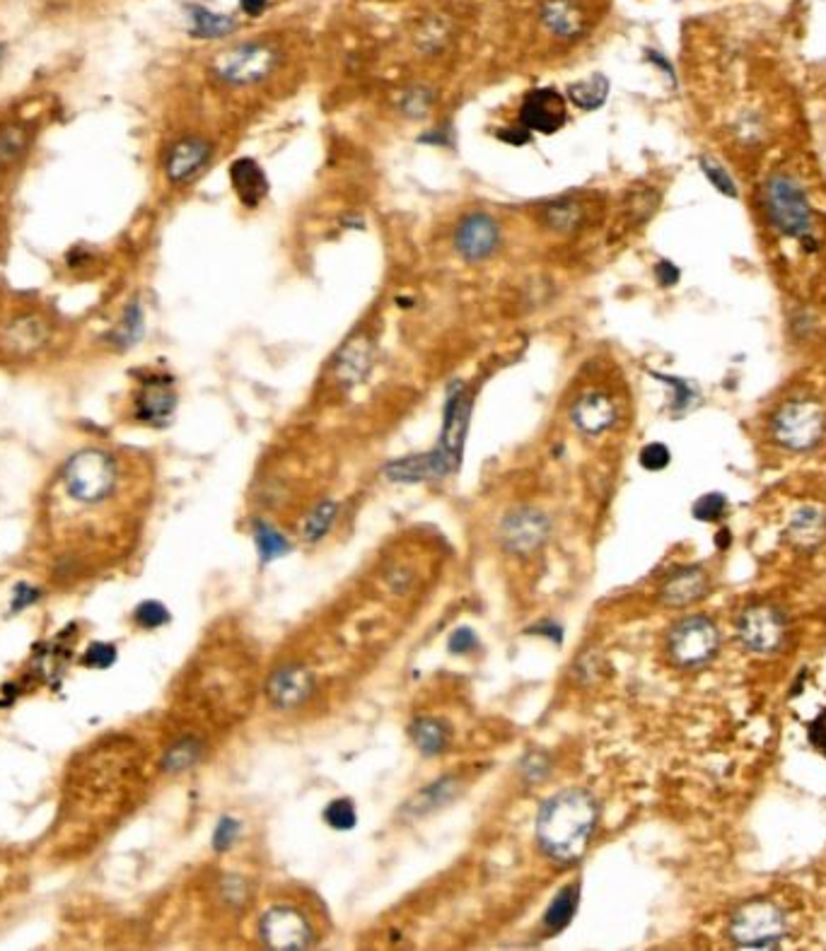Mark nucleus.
Segmentation results:
<instances>
[{
    "label": "nucleus",
    "mask_w": 826,
    "mask_h": 951,
    "mask_svg": "<svg viewBox=\"0 0 826 951\" xmlns=\"http://www.w3.org/2000/svg\"><path fill=\"white\" fill-rule=\"evenodd\" d=\"M599 821V804L587 790H561L546 800L537 816V841L556 863L585 855Z\"/></svg>",
    "instance_id": "1"
},
{
    "label": "nucleus",
    "mask_w": 826,
    "mask_h": 951,
    "mask_svg": "<svg viewBox=\"0 0 826 951\" xmlns=\"http://www.w3.org/2000/svg\"><path fill=\"white\" fill-rule=\"evenodd\" d=\"M766 212L776 232L790 240H800L807 252H817V240L812 237L814 216L807 192L798 179L774 174L766 182Z\"/></svg>",
    "instance_id": "2"
},
{
    "label": "nucleus",
    "mask_w": 826,
    "mask_h": 951,
    "mask_svg": "<svg viewBox=\"0 0 826 951\" xmlns=\"http://www.w3.org/2000/svg\"><path fill=\"white\" fill-rule=\"evenodd\" d=\"M472 409H474V399H469L462 382H454L448 391V401H445L440 440L435 444V450L421 454L428 480L448 476L450 472H454L457 464L462 462Z\"/></svg>",
    "instance_id": "3"
},
{
    "label": "nucleus",
    "mask_w": 826,
    "mask_h": 951,
    "mask_svg": "<svg viewBox=\"0 0 826 951\" xmlns=\"http://www.w3.org/2000/svg\"><path fill=\"white\" fill-rule=\"evenodd\" d=\"M826 435V411L814 399H790L772 416V438L788 452H810Z\"/></svg>",
    "instance_id": "4"
},
{
    "label": "nucleus",
    "mask_w": 826,
    "mask_h": 951,
    "mask_svg": "<svg viewBox=\"0 0 826 951\" xmlns=\"http://www.w3.org/2000/svg\"><path fill=\"white\" fill-rule=\"evenodd\" d=\"M63 486L69 496L85 505L107 500L117 488V462L102 450H83L63 466Z\"/></svg>",
    "instance_id": "5"
},
{
    "label": "nucleus",
    "mask_w": 826,
    "mask_h": 951,
    "mask_svg": "<svg viewBox=\"0 0 826 951\" xmlns=\"http://www.w3.org/2000/svg\"><path fill=\"white\" fill-rule=\"evenodd\" d=\"M728 935L737 949H778L786 937V915L764 899L742 903L730 917Z\"/></svg>",
    "instance_id": "6"
},
{
    "label": "nucleus",
    "mask_w": 826,
    "mask_h": 951,
    "mask_svg": "<svg viewBox=\"0 0 826 951\" xmlns=\"http://www.w3.org/2000/svg\"><path fill=\"white\" fill-rule=\"evenodd\" d=\"M278 65V49L266 41H244L240 47L218 53L210 71L228 85H254L269 77Z\"/></svg>",
    "instance_id": "7"
},
{
    "label": "nucleus",
    "mask_w": 826,
    "mask_h": 951,
    "mask_svg": "<svg viewBox=\"0 0 826 951\" xmlns=\"http://www.w3.org/2000/svg\"><path fill=\"white\" fill-rule=\"evenodd\" d=\"M720 650L718 625L706 617H687L667 635V653L677 667L696 669L716 659Z\"/></svg>",
    "instance_id": "8"
},
{
    "label": "nucleus",
    "mask_w": 826,
    "mask_h": 951,
    "mask_svg": "<svg viewBox=\"0 0 826 951\" xmlns=\"http://www.w3.org/2000/svg\"><path fill=\"white\" fill-rule=\"evenodd\" d=\"M788 623L784 611L772 603H754L746 607L737 619V637L752 653H776L786 641Z\"/></svg>",
    "instance_id": "9"
},
{
    "label": "nucleus",
    "mask_w": 826,
    "mask_h": 951,
    "mask_svg": "<svg viewBox=\"0 0 826 951\" xmlns=\"http://www.w3.org/2000/svg\"><path fill=\"white\" fill-rule=\"evenodd\" d=\"M259 937L269 949L300 951L312 944V927L307 917L293 905H274L259 920Z\"/></svg>",
    "instance_id": "10"
},
{
    "label": "nucleus",
    "mask_w": 826,
    "mask_h": 951,
    "mask_svg": "<svg viewBox=\"0 0 826 951\" xmlns=\"http://www.w3.org/2000/svg\"><path fill=\"white\" fill-rule=\"evenodd\" d=\"M549 534L551 522L544 512L534 508H522L510 512L506 517L503 527H500V541H503L506 551L515 556H527L544 546Z\"/></svg>",
    "instance_id": "11"
},
{
    "label": "nucleus",
    "mask_w": 826,
    "mask_h": 951,
    "mask_svg": "<svg viewBox=\"0 0 826 951\" xmlns=\"http://www.w3.org/2000/svg\"><path fill=\"white\" fill-rule=\"evenodd\" d=\"M568 121V105L561 93L551 87H539L524 97L520 109V124L530 133H556Z\"/></svg>",
    "instance_id": "12"
},
{
    "label": "nucleus",
    "mask_w": 826,
    "mask_h": 951,
    "mask_svg": "<svg viewBox=\"0 0 826 951\" xmlns=\"http://www.w3.org/2000/svg\"><path fill=\"white\" fill-rule=\"evenodd\" d=\"M500 244V230L494 218H488L486 212H474L466 220L460 222V228L454 232V249L469 264H478L488 259L490 254L498 249Z\"/></svg>",
    "instance_id": "13"
},
{
    "label": "nucleus",
    "mask_w": 826,
    "mask_h": 951,
    "mask_svg": "<svg viewBox=\"0 0 826 951\" xmlns=\"http://www.w3.org/2000/svg\"><path fill=\"white\" fill-rule=\"evenodd\" d=\"M210 160L208 141L198 136H186L177 141L165 155V174L172 184H189L196 179Z\"/></svg>",
    "instance_id": "14"
},
{
    "label": "nucleus",
    "mask_w": 826,
    "mask_h": 951,
    "mask_svg": "<svg viewBox=\"0 0 826 951\" xmlns=\"http://www.w3.org/2000/svg\"><path fill=\"white\" fill-rule=\"evenodd\" d=\"M315 688V679L303 667H283L271 674L269 686H266V696L274 703L278 710H293L297 705H303Z\"/></svg>",
    "instance_id": "15"
},
{
    "label": "nucleus",
    "mask_w": 826,
    "mask_h": 951,
    "mask_svg": "<svg viewBox=\"0 0 826 951\" xmlns=\"http://www.w3.org/2000/svg\"><path fill=\"white\" fill-rule=\"evenodd\" d=\"M539 22L558 39H578L587 27V13L580 0H544Z\"/></svg>",
    "instance_id": "16"
},
{
    "label": "nucleus",
    "mask_w": 826,
    "mask_h": 951,
    "mask_svg": "<svg viewBox=\"0 0 826 951\" xmlns=\"http://www.w3.org/2000/svg\"><path fill=\"white\" fill-rule=\"evenodd\" d=\"M174 409H177V394L172 391L170 379H162V377L148 379L136 397V418L141 423L155 425V428H162V425L172 418Z\"/></svg>",
    "instance_id": "17"
},
{
    "label": "nucleus",
    "mask_w": 826,
    "mask_h": 951,
    "mask_svg": "<svg viewBox=\"0 0 826 951\" xmlns=\"http://www.w3.org/2000/svg\"><path fill=\"white\" fill-rule=\"evenodd\" d=\"M708 592V575L701 565H687L675 570L672 575L665 580L660 589V599L665 607L682 609L689 603L699 601Z\"/></svg>",
    "instance_id": "18"
},
{
    "label": "nucleus",
    "mask_w": 826,
    "mask_h": 951,
    "mask_svg": "<svg viewBox=\"0 0 826 951\" xmlns=\"http://www.w3.org/2000/svg\"><path fill=\"white\" fill-rule=\"evenodd\" d=\"M571 418L580 432L602 435L617 423V406L607 394H597L595 391V394H585L575 401Z\"/></svg>",
    "instance_id": "19"
},
{
    "label": "nucleus",
    "mask_w": 826,
    "mask_h": 951,
    "mask_svg": "<svg viewBox=\"0 0 826 951\" xmlns=\"http://www.w3.org/2000/svg\"><path fill=\"white\" fill-rule=\"evenodd\" d=\"M49 329L39 317L25 315L15 319L3 333V345L10 355L15 357H29L39 353L47 345Z\"/></svg>",
    "instance_id": "20"
},
{
    "label": "nucleus",
    "mask_w": 826,
    "mask_h": 951,
    "mask_svg": "<svg viewBox=\"0 0 826 951\" xmlns=\"http://www.w3.org/2000/svg\"><path fill=\"white\" fill-rule=\"evenodd\" d=\"M230 182L234 186V194L247 208H256L269 194V179H266L262 167L250 158H242L230 167Z\"/></svg>",
    "instance_id": "21"
},
{
    "label": "nucleus",
    "mask_w": 826,
    "mask_h": 951,
    "mask_svg": "<svg viewBox=\"0 0 826 951\" xmlns=\"http://www.w3.org/2000/svg\"><path fill=\"white\" fill-rule=\"evenodd\" d=\"M786 539L802 551H814L826 539V514L819 508H800L788 522Z\"/></svg>",
    "instance_id": "22"
},
{
    "label": "nucleus",
    "mask_w": 826,
    "mask_h": 951,
    "mask_svg": "<svg viewBox=\"0 0 826 951\" xmlns=\"http://www.w3.org/2000/svg\"><path fill=\"white\" fill-rule=\"evenodd\" d=\"M238 29V20L222 13H214L204 5L189 8V32L198 39H220Z\"/></svg>",
    "instance_id": "23"
},
{
    "label": "nucleus",
    "mask_w": 826,
    "mask_h": 951,
    "mask_svg": "<svg viewBox=\"0 0 826 951\" xmlns=\"http://www.w3.org/2000/svg\"><path fill=\"white\" fill-rule=\"evenodd\" d=\"M32 143V133L25 124H3L0 126V176L13 170L25 158Z\"/></svg>",
    "instance_id": "24"
},
{
    "label": "nucleus",
    "mask_w": 826,
    "mask_h": 951,
    "mask_svg": "<svg viewBox=\"0 0 826 951\" xmlns=\"http://www.w3.org/2000/svg\"><path fill=\"white\" fill-rule=\"evenodd\" d=\"M411 740L423 756H438L450 740V727L438 718H418L411 727Z\"/></svg>",
    "instance_id": "25"
},
{
    "label": "nucleus",
    "mask_w": 826,
    "mask_h": 951,
    "mask_svg": "<svg viewBox=\"0 0 826 951\" xmlns=\"http://www.w3.org/2000/svg\"><path fill=\"white\" fill-rule=\"evenodd\" d=\"M145 331V315L141 302H131V305L121 312V319L117 321V327L111 329V333L107 336V341L114 345L119 351H126L131 345H136L141 341V336Z\"/></svg>",
    "instance_id": "26"
},
{
    "label": "nucleus",
    "mask_w": 826,
    "mask_h": 951,
    "mask_svg": "<svg viewBox=\"0 0 826 951\" xmlns=\"http://www.w3.org/2000/svg\"><path fill=\"white\" fill-rule=\"evenodd\" d=\"M578 903H580L578 883H571V887H563L561 891H558L554 901L549 903V909H546V913H544L546 932H561L563 927L575 917Z\"/></svg>",
    "instance_id": "27"
},
{
    "label": "nucleus",
    "mask_w": 826,
    "mask_h": 951,
    "mask_svg": "<svg viewBox=\"0 0 826 951\" xmlns=\"http://www.w3.org/2000/svg\"><path fill=\"white\" fill-rule=\"evenodd\" d=\"M568 97H571V102L578 109H585V111L599 109L602 105L607 102V97H609V81H607V75L595 73V75H590L587 81H580V83L568 85Z\"/></svg>",
    "instance_id": "28"
},
{
    "label": "nucleus",
    "mask_w": 826,
    "mask_h": 951,
    "mask_svg": "<svg viewBox=\"0 0 826 951\" xmlns=\"http://www.w3.org/2000/svg\"><path fill=\"white\" fill-rule=\"evenodd\" d=\"M454 790H457V780H452V778L438 780V782H435V785L421 790L416 797L409 802V807L404 812L411 814V816L430 814L435 809H440L442 804H448L454 797Z\"/></svg>",
    "instance_id": "29"
},
{
    "label": "nucleus",
    "mask_w": 826,
    "mask_h": 951,
    "mask_svg": "<svg viewBox=\"0 0 826 951\" xmlns=\"http://www.w3.org/2000/svg\"><path fill=\"white\" fill-rule=\"evenodd\" d=\"M198 758H201V742L194 740V736H184V740L167 748V754L162 758V768L167 773H182V770L192 768Z\"/></svg>",
    "instance_id": "30"
},
{
    "label": "nucleus",
    "mask_w": 826,
    "mask_h": 951,
    "mask_svg": "<svg viewBox=\"0 0 826 951\" xmlns=\"http://www.w3.org/2000/svg\"><path fill=\"white\" fill-rule=\"evenodd\" d=\"M337 514H339L337 502H333V500H321L319 505L312 510L307 514V520H305V527H303L305 541H309V544L321 541L324 536H327V532L331 529V524H333V520H337Z\"/></svg>",
    "instance_id": "31"
},
{
    "label": "nucleus",
    "mask_w": 826,
    "mask_h": 951,
    "mask_svg": "<svg viewBox=\"0 0 826 951\" xmlns=\"http://www.w3.org/2000/svg\"><path fill=\"white\" fill-rule=\"evenodd\" d=\"M699 164H701L703 176L708 179V184L716 188L718 194H722L725 198H740V188H737L732 174L725 170V167L716 158H710V155H701Z\"/></svg>",
    "instance_id": "32"
},
{
    "label": "nucleus",
    "mask_w": 826,
    "mask_h": 951,
    "mask_svg": "<svg viewBox=\"0 0 826 951\" xmlns=\"http://www.w3.org/2000/svg\"><path fill=\"white\" fill-rule=\"evenodd\" d=\"M653 377L657 379V382L672 387V416H682V413H687L691 406L696 404V399H699L696 385L687 382V379H682V377L660 375V373H653Z\"/></svg>",
    "instance_id": "33"
},
{
    "label": "nucleus",
    "mask_w": 826,
    "mask_h": 951,
    "mask_svg": "<svg viewBox=\"0 0 826 951\" xmlns=\"http://www.w3.org/2000/svg\"><path fill=\"white\" fill-rule=\"evenodd\" d=\"M256 551H259L264 563H271L276 558H281L290 551V546L286 541V536L281 532H276L274 527H269L266 522L256 524Z\"/></svg>",
    "instance_id": "34"
},
{
    "label": "nucleus",
    "mask_w": 826,
    "mask_h": 951,
    "mask_svg": "<svg viewBox=\"0 0 826 951\" xmlns=\"http://www.w3.org/2000/svg\"><path fill=\"white\" fill-rule=\"evenodd\" d=\"M133 621H136L141 629H160V625L170 623V611H167V607L160 601L145 599L138 603L136 611H133Z\"/></svg>",
    "instance_id": "35"
},
{
    "label": "nucleus",
    "mask_w": 826,
    "mask_h": 951,
    "mask_svg": "<svg viewBox=\"0 0 826 951\" xmlns=\"http://www.w3.org/2000/svg\"><path fill=\"white\" fill-rule=\"evenodd\" d=\"M324 821L337 828V831H351L359 824V814H355V807L349 800H337L324 809Z\"/></svg>",
    "instance_id": "36"
},
{
    "label": "nucleus",
    "mask_w": 826,
    "mask_h": 951,
    "mask_svg": "<svg viewBox=\"0 0 826 951\" xmlns=\"http://www.w3.org/2000/svg\"><path fill=\"white\" fill-rule=\"evenodd\" d=\"M725 512H728V498L722 493L701 496L694 502V508H691V514H694L699 522H718Z\"/></svg>",
    "instance_id": "37"
},
{
    "label": "nucleus",
    "mask_w": 826,
    "mask_h": 951,
    "mask_svg": "<svg viewBox=\"0 0 826 951\" xmlns=\"http://www.w3.org/2000/svg\"><path fill=\"white\" fill-rule=\"evenodd\" d=\"M672 462V452L663 442H651L641 450V466L647 472H663Z\"/></svg>",
    "instance_id": "38"
},
{
    "label": "nucleus",
    "mask_w": 826,
    "mask_h": 951,
    "mask_svg": "<svg viewBox=\"0 0 826 951\" xmlns=\"http://www.w3.org/2000/svg\"><path fill=\"white\" fill-rule=\"evenodd\" d=\"M117 662V647L109 643H93L83 655V665L90 669H109Z\"/></svg>",
    "instance_id": "39"
},
{
    "label": "nucleus",
    "mask_w": 826,
    "mask_h": 951,
    "mask_svg": "<svg viewBox=\"0 0 826 951\" xmlns=\"http://www.w3.org/2000/svg\"><path fill=\"white\" fill-rule=\"evenodd\" d=\"M238 838H240V821H234L232 816H222L216 826V833H214V848L218 850V853H226V850L234 841H238Z\"/></svg>",
    "instance_id": "40"
},
{
    "label": "nucleus",
    "mask_w": 826,
    "mask_h": 951,
    "mask_svg": "<svg viewBox=\"0 0 826 951\" xmlns=\"http://www.w3.org/2000/svg\"><path fill=\"white\" fill-rule=\"evenodd\" d=\"M549 220H551V225L568 230L580 222V208L575 204H556L549 210Z\"/></svg>",
    "instance_id": "41"
},
{
    "label": "nucleus",
    "mask_w": 826,
    "mask_h": 951,
    "mask_svg": "<svg viewBox=\"0 0 826 951\" xmlns=\"http://www.w3.org/2000/svg\"><path fill=\"white\" fill-rule=\"evenodd\" d=\"M476 645H478V641H476V633L472 629H457L450 637L448 647H450L452 655H466V653L476 650Z\"/></svg>",
    "instance_id": "42"
},
{
    "label": "nucleus",
    "mask_w": 826,
    "mask_h": 951,
    "mask_svg": "<svg viewBox=\"0 0 826 951\" xmlns=\"http://www.w3.org/2000/svg\"><path fill=\"white\" fill-rule=\"evenodd\" d=\"M807 740L826 758V708L807 727Z\"/></svg>",
    "instance_id": "43"
},
{
    "label": "nucleus",
    "mask_w": 826,
    "mask_h": 951,
    "mask_svg": "<svg viewBox=\"0 0 826 951\" xmlns=\"http://www.w3.org/2000/svg\"><path fill=\"white\" fill-rule=\"evenodd\" d=\"M39 597H41V592L37 587L27 585V582H20V585L15 587V595H13V611H22V609L32 607V603L39 601Z\"/></svg>",
    "instance_id": "44"
},
{
    "label": "nucleus",
    "mask_w": 826,
    "mask_h": 951,
    "mask_svg": "<svg viewBox=\"0 0 826 951\" xmlns=\"http://www.w3.org/2000/svg\"><path fill=\"white\" fill-rule=\"evenodd\" d=\"M679 278H682V271H679L672 261L663 259L655 264V281L663 288H675L679 283Z\"/></svg>",
    "instance_id": "45"
},
{
    "label": "nucleus",
    "mask_w": 826,
    "mask_h": 951,
    "mask_svg": "<svg viewBox=\"0 0 826 951\" xmlns=\"http://www.w3.org/2000/svg\"><path fill=\"white\" fill-rule=\"evenodd\" d=\"M647 59H651L657 69H663V73L669 77V81H672V85H677V73H675V65L669 63L665 56L660 53V51H653V49H647Z\"/></svg>",
    "instance_id": "46"
},
{
    "label": "nucleus",
    "mask_w": 826,
    "mask_h": 951,
    "mask_svg": "<svg viewBox=\"0 0 826 951\" xmlns=\"http://www.w3.org/2000/svg\"><path fill=\"white\" fill-rule=\"evenodd\" d=\"M266 5H269V0H240L242 13H247L250 17L262 15L264 10H266Z\"/></svg>",
    "instance_id": "47"
},
{
    "label": "nucleus",
    "mask_w": 826,
    "mask_h": 951,
    "mask_svg": "<svg viewBox=\"0 0 826 951\" xmlns=\"http://www.w3.org/2000/svg\"><path fill=\"white\" fill-rule=\"evenodd\" d=\"M728 539H730V532H728V529H720V534H718V546H720V548H728Z\"/></svg>",
    "instance_id": "48"
}]
</instances>
